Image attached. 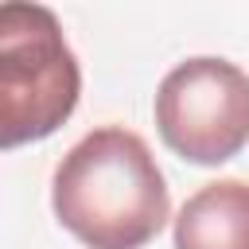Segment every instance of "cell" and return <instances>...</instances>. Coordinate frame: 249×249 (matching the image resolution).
Masks as SVG:
<instances>
[{
	"label": "cell",
	"mask_w": 249,
	"mask_h": 249,
	"mask_svg": "<svg viewBox=\"0 0 249 249\" xmlns=\"http://www.w3.org/2000/svg\"><path fill=\"white\" fill-rule=\"evenodd\" d=\"M78 93L82 70L58 16L43 4H0V148L62 128Z\"/></svg>",
	"instance_id": "cell-2"
},
{
	"label": "cell",
	"mask_w": 249,
	"mask_h": 249,
	"mask_svg": "<svg viewBox=\"0 0 249 249\" xmlns=\"http://www.w3.org/2000/svg\"><path fill=\"white\" fill-rule=\"evenodd\" d=\"M51 206L86 249H144L163 230L171 198L148 144L121 124H105L62 156Z\"/></svg>",
	"instance_id": "cell-1"
},
{
	"label": "cell",
	"mask_w": 249,
	"mask_h": 249,
	"mask_svg": "<svg viewBox=\"0 0 249 249\" xmlns=\"http://www.w3.org/2000/svg\"><path fill=\"white\" fill-rule=\"evenodd\" d=\"M156 124L187 163L233 160L249 144V74L214 54L171 66L156 89Z\"/></svg>",
	"instance_id": "cell-3"
},
{
	"label": "cell",
	"mask_w": 249,
	"mask_h": 249,
	"mask_svg": "<svg viewBox=\"0 0 249 249\" xmlns=\"http://www.w3.org/2000/svg\"><path fill=\"white\" fill-rule=\"evenodd\" d=\"M175 249H249V183L218 179L175 214Z\"/></svg>",
	"instance_id": "cell-4"
}]
</instances>
